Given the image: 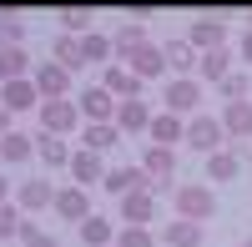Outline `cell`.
<instances>
[{
    "instance_id": "obj_1",
    "label": "cell",
    "mask_w": 252,
    "mask_h": 247,
    "mask_svg": "<svg viewBox=\"0 0 252 247\" xmlns=\"http://www.w3.org/2000/svg\"><path fill=\"white\" fill-rule=\"evenodd\" d=\"M35 121H40V136H81V126H86L76 101H40Z\"/></svg>"
},
{
    "instance_id": "obj_2",
    "label": "cell",
    "mask_w": 252,
    "mask_h": 247,
    "mask_svg": "<svg viewBox=\"0 0 252 247\" xmlns=\"http://www.w3.org/2000/svg\"><path fill=\"white\" fill-rule=\"evenodd\" d=\"M161 101H166L161 111H172V116H182V121H192L197 106H202V81H197V76H172V81L161 86Z\"/></svg>"
},
{
    "instance_id": "obj_3",
    "label": "cell",
    "mask_w": 252,
    "mask_h": 247,
    "mask_svg": "<svg viewBox=\"0 0 252 247\" xmlns=\"http://www.w3.org/2000/svg\"><path fill=\"white\" fill-rule=\"evenodd\" d=\"M172 207H177V217H187V222H202V217L217 212V197H212L207 182H182V187L172 192Z\"/></svg>"
},
{
    "instance_id": "obj_4",
    "label": "cell",
    "mask_w": 252,
    "mask_h": 247,
    "mask_svg": "<svg viewBox=\"0 0 252 247\" xmlns=\"http://www.w3.org/2000/svg\"><path fill=\"white\" fill-rule=\"evenodd\" d=\"M31 81H35L40 101H71V71H66V66H56V61H35Z\"/></svg>"
},
{
    "instance_id": "obj_5",
    "label": "cell",
    "mask_w": 252,
    "mask_h": 247,
    "mask_svg": "<svg viewBox=\"0 0 252 247\" xmlns=\"http://www.w3.org/2000/svg\"><path fill=\"white\" fill-rule=\"evenodd\" d=\"M222 116H192V121H187V147H192V152H202V156H212V152H222Z\"/></svg>"
},
{
    "instance_id": "obj_6",
    "label": "cell",
    "mask_w": 252,
    "mask_h": 247,
    "mask_svg": "<svg viewBox=\"0 0 252 247\" xmlns=\"http://www.w3.org/2000/svg\"><path fill=\"white\" fill-rule=\"evenodd\" d=\"M76 111H81V121H91V126L116 121V96L101 91V86H81V91H76Z\"/></svg>"
},
{
    "instance_id": "obj_7",
    "label": "cell",
    "mask_w": 252,
    "mask_h": 247,
    "mask_svg": "<svg viewBox=\"0 0 252 247\" xmlns=\"http://www.w3.org/2000/svg\"><path fill=\"white\" fill-rule=\"evenodd\" d=\"M152 106H146V96H136V101H116V131L121 136H146L152 131Z\"/></svg>"
},
{
    "instance_id": "obj_8",
    "label": "cell",
    "mask_w": 252,
    "mask_h": 247,
    "mask_svg": "<svg viewBox=\"0 0 252 247\" xmlns=\"http://www.w3.org/2000/svg\"><path fill=\"white\" fill-rule=\"evenodd\" d=\"M51 212L61 217V222H86L91 217V197H86V187H56V202H51Z\"/></svg>"
},
{
    "instance_id": "obj_9",
    "label": "cell",
    "mask_w": 252,
    "mask_h": 247,
    "mask_svg": "<svg viewBox=\"0 0 252 247\" xmlns=\"http://www.w3.org/2000/svg\"><path fill=\"white\" fill-rule=\"evenodd\" d=\"M51 202H56V187H51V177H26V182H20V187H15V207L20 212H40V207H51Z\"/></svg>"
},
{
    "instance_id": "obj_10",
    "label": "cell",
    "mask_w": 252,
    "mask_h": 247,
    "mask_svg": "<svg viewBox=\"0 0 252 247\" xmlns=\"http://www.w3.org/2000/svg\"><path fill=\"white\" fill-rule=\"evenodd\" d=\"M187 40H192V51H197V56H207V51H222V46H227V26H222L217 15H202V20H192Z\"/></svg>"
},
{
    "instance_id": "obj_11",
    "label": "cell",
    "mask_w": 252,
    "mask_h": 247,
    "mask_svg": "<svg viewBox=\"0 0 252 247\" xmlns=\"http://www.w3.org/2000/svg\"><path fill=\"white\" fill-rule=\"evenodd\" d=\"M161 56H166V71H172V76H192L197 61H202L187 35H166V40H161Z\"/></svg>"
},
{
    "instance_id": "obj_12",
    "label": "cell",
    "mask_w": 252,
    "mask_h": 247,
    "mask_svg": "<svg viewBox=\"0 0 252 247\" xmlns=\"http://www.w3.org/2000/svg\"><path fill=\"white\" fill-rule=\"evenodd\" d=\"M116 212H121V227H146V222L157 217V197L141 187V192H131V197H121Z\"/></svg>"
},
{
    "instance_id": "obj_13",
    "label": "cell",
    "mask_w": 252,
    "mask_h": 247,
    "mask_svg": "<svg viewBox=\"0 0 252 247\" xmlns=\"http://www.w3.org/2000/svg\"><path fill=\"white\" fill-rule=\"evenodd\" d=\"M96 86H101V91H111L116 101H136V96H141V81H136L131 71H126L121 61H111V66L101 71V81H96Z\"/></svg>"
},
{
    "instance_id": "obj_14",
    "label": "cell",
    "mask_w": 252,
    "mask_h": 247,
    "mask_svg": "<svg viewBox=\"0 0 252 247\" xmlns=\"http://www.w3.org/2000/svg\"><path fill=\"white\" fill-rule=\"evenodd\" d=\"M0 106H5L10 116H15V111H31V106L40 111V91H35V81H31V76H26V81H5V86H0Z\"/></svg>"
},
{
    "instance_id": "obj_15",
    "label": "cell",
    "mask_w": 252,
    "mask_h": 247,
    "mask_svg": "<svg viewBox=\"0 0 252 247\" xmlns=\"http://www.w3.org/2000/svg\"><path fill=\"white\" fill-rule=\"evenodd\" d=\"M96 182H106L101 156L86 152V147H76V156H71V187H96Z\"/></svg>"
},
{
    "instance_id": "obj_16",
    "label": "cell",
    "mask_w": 252,
    "mask_h": 247,
    "mask_svg": "<svg viewBox=\"0 0 252 247\" xmlns=\"http://www.w3.org/2000/svg\"><path fill=\"white\" fill-rule=\"evenodd\" d=\"M146 46H152V35H146L141 20H126V26H116V31H111V51H116V56H126V61H131L136 51H146Z\"/></svg>"
},
{
    "instance_id": "obj_17",
    "label": "cell",
    "mask_w": 252,
    "mask_h": 247,
    "mask_svg": "<svg viewBox=\"0 0 252 247\" xmlns=\"http://www.w3.org/2000/svg\"><path fill=\"white\" fill-rule=\"evenodd\" d=\"M146 141H152V147H177V141H187V121L172 116V111H157V116H152V131H146Z\"/></svg>"
},
{
    "instance_id": "obj_18",
    "label": "cell",
    "mask_w": 252,
    "mask_h": 247,
    "mask_svg": "<svg viewBox=\"0 0 252 247\" xmlns=\"http://www.w3.org/2000/svg\"><path fill=\"white\" fill-rule=\"evenodd\" d=\"M101 187H106L116 202H121V197H131V192H141V187H146V172H141V161H136V167H111Z\"/></svg>"
},
{
    "instance_id": "obj_19",
    "label": "cell",
    "mask_w": 252,
    "mask_h": 247,
    "mask_svg": "<svg viewBox=\"0 0 252 247\" xmlns=\"http://www.w3.org/2000/svg\"><path fill=\"white\" fill-rule=\"evenodd\" d=\"M71 141L66 136H35V161L40 167H51V172H61V167H71Z\"/></svg>"
},
{
    "instance_id": "obj_20",
    "label": "cell",
    "mask_w": 252,
    "mask_h": 247,
    "mask_svg": "<svg viewBox=\"0 0 252 247\" xmlns=\"http://www.w3.org/2000/svg\"><path fill=\"white\" fill-rule=\"evenodd\" d=\"M141 172L172 182V172H177V147H152V141H146V147H141Z\"/></svg>"
},
{
    "instance_id": "obj_21",
    "label": "cell",
    "mask_w": 252,
    "mask_h": 247,
    "mask_svg": "<svg viewBox=\"0 0 252 247\" xmlns=\"http://www.w3.org/2000/svg\"><path fill=\"white\" fill-rule=\"evenodd\" d=\"M126 71H131L136 81H161V76H166V56H161V46H146V51H136L131 61H126Z\"/></svg>"
},
{
    "instance_id": "obj_22",
    "label": "cell",
    "mask_w": 252,
    "mask_h": 247,
    "mask_svg": "<svg viewBox=\"0 0 252 247\" xmlns=\"http://www.w3.org/2000/svg\"><path fill=\"white\" fill-rule=\"evenodd\" d=\"M232 76V51H207L202 61H197V81H212V86H222V81Z\"/></svg>"
},
{
    "instance_id": "obj_23",
    "label": "cell",
    "mask_w": 252,
    "mask_h": 247,
    "mask_svg": "<svg viewBox=\"0 0 252 247\" xmlns=\"http://www.w3.org/2000/svg\"><path fill=\"white\" fill-rule=\"evenodd\" d=\"M76 237H81V247H111L116 242V227H111V217H86V222H81V227H76Z\"/></svg>"
},
{
    "instance_id": "obj_24",
    "label": "cell",
    "mask_w": 252,
    "mask_h": 247,
    "mask_svg": "<svg viewBox=\"0 0 252 247\" xmlns=\"http://www.w3.org/2000/svg\"><path fill=\"white\" fill-rule=\"evenodd\" d=\"M161 242H166V247H202V222L172 217V222L161 227Z\"/></svg>"
},
{
    "instance_id": "obj_25",
    "label": "cell",
    "mask_w": 252,
    "mask_h": 247,
    "mask_svg": "<svg viewBox=\"0 0 252 247\" xmlns=\"http://www.w3.org/2000/svg\"><path fill=\"white\" fill-rule=\"evenodd\" d=\"M51 61H56V66H66L71 76L86 71V56H81V40H76V35H56V40H51Z\"/></svg>"
},
{
    "instance_id": "obj_26",
    "label": "cell",
    "mask_w": 252,
    "mask_h": 247,
    "mask_svg": "<svg viewBox=\"0 0 252 247\" xmlns=\"http://www.w3.org/2000/svg\"><path fill=\"white\" fill-rule=\"evenodd\" d=\"M116 141H121V131H116V121H101V126H91V121H86V126H81V147H86V152H111L116 147Z\"/></svg>"
},
{
    "instance_id": "obj_27",
    "label": "cell",
    "mask_w": 252,
    "mask_h": 247,
    "mask_svg": "<svg viewBox=\"0 0 252 247\" xmlns=\"http://www.w3.org/2000/svg\"><path fill=\"white\" fill-rule=\"evenodd\" d=\"M237 172H242V152L237 147H222V152L207 156V177H212V182H232Z\"/></svg>"
},
{
    "instance_id": "obj_28",
    "label": "cell",
    "mask_w": 252,
    "mask_h": 247,
    "mask_svg": "<svg viewBox=\"0 0 252 247\" xmlns=\"http://www.w3.org/2000/svg\"><path fill=\"white\" fill-rule=\"evenodd\" d=\"M0 156H5V167H26V161L35 156V141H31V131H10L5 141H0Z\"/></svg>"
},
{
    "instance_id": "obj_29",
    "label": "cell",
    "mask_w": 252,
    "mask_h": 247,
    "mask_svg": "<svg viewBox=\"0 0 252 247\" xmlns=\"http://www.w3.org/2000/svg\"><path fill=\"white\" fill-rule=\"evenodd\" d=\"M35 66H31V51L26 46H15V51H0V86L5 81H26Z\"/></svg>"
},
{
    "instance_id": "obj_30",
    "label": "cell",
    "mask_w": 252,
    "mask_h": 247,
    "mask_svg": "<svg viewBox=\"0 0 252 247\" xmlns=\"http://www.w3.org/2000/svg\"><path fill=\"white\" fill-rule=\"evenodd\" d=\"M222 131H227V136H252V101H232V106H222Z\"/></svg>"
},
{
    "instance_id": "obj_31",
    "label": "cell",
    "mask_w": 252,
    "mask_h": 247,
    "mask_svg": "<svg viewBox=\"0 0 252 247\" xmlns=\"http://www.w3.org/2000/svg\"><path fill=\"white\" fill-rule=\"evenodd\" d=\"M81 56H86V66H101L106 71L111 66V35H101V31H91V35H81Z\"/></svg>"
},
{
    "instance_id": "obj_32",
    "label": "cell",
    "mask_w": 252,
    "mask_h": 247,
    "mask_svg": "<svg viewBox=\"0 0 252 247\" xmlns=\"http://www.w3.org/2000/svg\"><path fill=\"white\" fill-rule=\"evenodd\" d=\"M20 40H26V15L0 10V51H15Z\"/></svg>"
},
{
    "instance_id": "obj_33",
    "label": "cell",
    "mask_w": 252,
    "mask_h": 247,
    "mask_svg": "<svg viewBox=\"0 0 252 247\" xmlns=\"http://www.w3.org/2000/svg\"><path fill=\"white\" fill-rule=\"evenodd\" d=\"M56 20H61V35H76V40L91 35V10H81V5H66Z\"/></svg>"
},
{
    "instance_id": "obj_34",
    "label": "cell",
    "mask_w": 252,
    "mask_h": 247,
    "mask_svg": "<svg viewBox=\"0 0 252 247\" xmlns=\"http://www.w3.org/2000/svg\"><path fill=\"white\" fill-rule=\"evenodd\" d=\"M217 96H222V106H232V101H252V81H247V71H232L217 86Z\"/></svg>"
},
{
    "instance_id": "obj_35",
    "label": "cell",
    "mask_w": 252,
    "mask_h": 247,
    "mask_svg": "<svg viewBox=\"0 0 252 247\" xmlns=\"http://www.w3.org/2000/svg\"><path fill=\"white\" fill-rule=\"evenodd\" d=\"M20 227H26V212H20L15 202H5V207H0V242L20 237Z\"/></svg>"
},
{
    "instance_id": "obj_36",
    "label": "cell",
    "mask_w": 252,
    "mask_h": 247,
    "mask_svg": "<svg viewBox=\"0 0 252 247\" xmlns=\"http://www.w3.org/2000/svg\"><path fill=\"white\" fill-rule=\"evenodd\" d=\"M111 247H157V237H152V227H116Z\"/></svg>"
},
{
    "instance_id": "obj_37",
    "label": "cell",
    "mask_w": 252,
    "mask_h": 247,
    "mask_svg": "<svg viewBox=\"0 0 252 247\" xmlns=\"http://www.w3.org/2000/svg\"><path fill=\"white\" fill-rule=\"evenodd\" d=\"M20 247H56V237H51V232H40L35 222L26 217V227H20Z\"/></svg>"
},
{
    "instance_id": "obj_38",
    "label": "cell",
    "mask_w": 252,
    "mask_h": 247,
    "mask_svg": "<svg viewBox=\"0 0 252 247\" xmlns=\"http://www.w3.org/2000/svg\"><path fill=\"white\" fill-rule=\"evenodd\" d=\"M237 51H242L247 66H252V31H242V35H237Z\"/></svg>"
},
{
    "instance_id": "obj_39",
    "label": "cell",
    "mask_w": 252,
    "mask_h": 247,
    "mask_svg": "<svg viewBox=\"0 0 252 247\" xmlns=\"http://www.w3.org/2000/svg\"><path fill=\"white\" fill-rule=\"evenodd\" d=\"M10 131H15V126H10V111H5V106H0V141H5Z\"/></svg>"
},
{
    "instance_id": "obj_40",
    "label": "cell",
    "mask_w": 252,
    "mask_h": 247,
    "mask_svg": "<svg viewBox=\"0 0 252 247\" xmlns=\"http://www.w3.org/2000/svg\"><path fill=\"white\" fill-rule=\"evenodd\" d=\"M5 197H10V182H5V177H0V207H5Z\"/></svg>"
},
{
    "instance_id": "obj_41",
    "label": "cell",
    "mask_w": 252,
    "mask_h": 247,
    "mask_svg": "<svg viewBox=\"0 0 252 247\" xmlns=\"http://www.w3.org/2000/svg\"><path fill=\"white\" fill-rule=\"evenodd\" d=\"M247 31H252V10H247Z\"/></svg>"
},
{
    "instance_id": "obj_42",
    "label": "cell",
    "mask_w": 252,
    "mask_h": 247,
    "mask_svg": "<svg viewBox=\"0 0 252 247\" xmlns=\"http://www.w3.org/2000/svg\"><path fill=\"white\" fill-rule=\"evenodd\" d=\"M242 247H252V237H242Z\"/></svg>"
},
{
    "instance_id": "obj_43",
    "label": "cell",
    "mask_w": 252,
    "mask_h": 247,
    "mask_svg": "<svg viewBox=\"0 0 252 247\" xmlns=\"http://www.w3.org/2000/svg\"><path fill=\"white\" fill-rule=\"evenodd\" d=\"M0 161H5V156H0Z\"/></svg>"
}]
</instances>
